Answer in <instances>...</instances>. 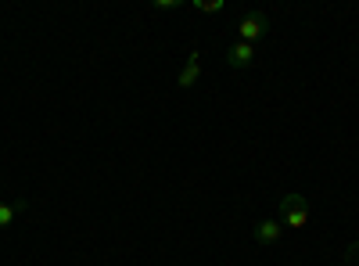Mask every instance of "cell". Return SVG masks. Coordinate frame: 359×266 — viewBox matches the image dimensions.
Instances as JSON below:
<instances>
[{"instance_id":"6da1fadb","label":"cell","mask_w":359,"mask_h":266,"mask_svg":"<svg viewBox=\"0 0 359 266\" xmlns=\"http://www.w3.org/2000/svg\"><path fill=\"white\" fill-rule=\"evenodd\" d=\"M277 220H280V227L302 230V227L309 223V201H306V194H298V191L284 194V198L277 201Z\"/></svg>"},{"instance_id":"7a4b0ae2","label":"cell","mask_w":359,"mask_h":266,"mask_svg":"<svg viewBox=\"0 0 359 266\" xmlns=\"http://www.w3.org/2000/svg\"><path fill=\"white\" fill-rule=\"evenodd\" d=\"M269 33V15L266 11H248L241 22H237V40H245V44H255Z\"/></svg>"},{"instance_id":"3957f363","label":"cell","mask_w":359,"mask_h":266,"mask_svg":"<svg viewBox=\"0 0 359 266\" xmlns=\"http://www.w3.org/2000/svg\"><path fill=\"white\" fill-rule=\"evenodd\" d=\"M255 62V44H245V40H233L226 47V65L230 69H248Z\"/></svg>"},{"instance_id":"277c9868","label":"cell","mask_w":359,"mask_h":266,"mask_svg":"<svg viewBox=\"0 0 359 266\" xmlns=\"http://www.w3.org/2000/svg\"><path fill=\"white\" fill-rule=\"evenodd\" d=\"M252 238L259 245H277L284 238V227H280V220H259L255 230H252Z\"/></svg>"},{"instance_id":"5b68a950","label":"cell","mask_w":359,"mask_h":266,"mask_svg":"<svg viewBox=\"0 0 359 266\" xmlns=\"http://www.w3.org/2000/svg\"><path fill=\"white\" fill-rule=\"evenodd\" d=\"M198 51H191V58H187V65L184 69H180V76H176V86H180V91H191V86L198 83V76H201V62H198Z\"/></svg>"},{"instance_id":"8992f818","label":"cell","mask_w":359,"mask_h":266,"mask_svg":"<svg viewBox=\"0 0 359 266\" xmlns=\"http://www.w3.org/2000/svg\"><path fill=\"white\" fill-rule=\"evenodd\" d=\"M29 209V201L25 198H15V201H0V227H11L22 213Z\"/></svg>"},{"instance_id":"52a82bcc","label":"cell","mask_w":359,"mask_h":266,"mask_svg":"<svg viewBox=\"0 0 359 266\" xmlns=\"http://www.w3.org/2000/svg\"><path fill=\"white\" fill-rule=\"evenodd\" d=\"M226 4L223 0H194V11H201V15H219Z\"/></svg>"},{"instance_id":"ba28073f","label":"cell","mask_w":359,"mask_h":266,"mask_svg":"<svg viewBox=\"0 0 359 266\" xmlns=\"http://www.w3.org/2000/svg\"><path fill=\"white\" fill-rule=\"evenodd\" d=\"M169 8H180V0H155V11H169Z\"/></svg>"}]
</instances>
